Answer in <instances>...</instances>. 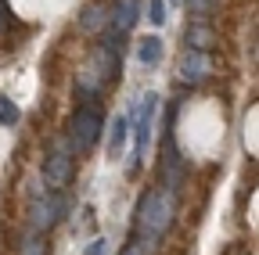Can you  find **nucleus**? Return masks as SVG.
<instances>
[{"instance_id": "f257e3e1", "label": "nucleus", "mask_w": 259, "mask_h": 255, "mask_svg": "<svg viewBox=\"0 0 259 255\" xmlns=\"http://www.w3.org/2000/svg\"><path fill=\"white\" fill-rule=\"evenodd\" d=\"M169 223H173V194L169 190H148L137 209V234H141L144 248H151L166 234Z\"/></svg>"}, {"instance_id": "f03ea898", "label": "nucleus", "mask_w": 259, "mask_h": 255, "mask_svg": "<svg viewBox=\"0 0 259 255\" xmlns=\"http://www.w3.org/2000/svg\"><path fill=\"white\" fill-rule=\"evenodd\" d=\"M115 69H119L115 50H112V47H108V50H105V47H94L76 83H79V90H83V93H97V90H105V83H112V79H115Z\"/></svg>"}, {"instance_id": "7ed1b4c3", "label": "nucleus", "mask_w": 259, "mask_h": 255, "mask_svg": "<svg viewBox=\"0 0 259 255\" xmlns=\"http://www.w3.org/2000/svg\"><path fill=\"white\" fill-rule=\"evenodd\" d=\"M97 137H101V115H97L90 105H83L69 122V140H72L76 151H90L97 144Z\"/></svg>"}, {"instance_id": "20e7f679", "label": "nucleus", "mask_w": 259, "mask_h": 255, "mask_svg": "<svg viewBox=\"0 0 259 255\" xmlns=\"http://www.w3.org/2000/svg\"><path fill=\"white\" fill-rule=\"evenodd\" d=\"M61 216V201L58 194H40L36 201L29 205V223H32V230H51L54 223Z\"/></svg>"}, {"instance_id": "39448f33", "label": "nucleus", "mask_w": 259, "mask_h": 255, "mask_svg": "<svg viewBox=\"0 0 259 255\" xmlns=\"http://www.w3.org/2000/svg\"><path fill=\"white\" fill-rule=\"evenodd\" d=\"M44 176H47V183H51V187L69 183V176H72V158H69V151H65L61 144L47 155V162H44Z\"/></svg>"}, {"instance_id": "423d86ee", "label": "nucleus", "mask_w": 259, "mask_h": 255, "mask_svg": "<svg viewBox=\"0 0 259 255\" xmlns=\"http://www.w3.org/2000/svg\"><path fill=\"white\" fill-rule=\"evenodd\" d=\"M205 69H209V61H205V54L202 50H184L180 54V76L187 79V83H202L205 79Z\"/></svg>"}, {"instance_id": "0eeeda50", "label": "nucleus", "mask_w": 259, "mask_h": 255, "mask_svg": "<svg viewBox=\"0 0 259 255\" xmlns=\"http://www.w3.org/2000/svg\"><path fill=\"white\" fill-rule=\"evenodd\" d=\"M137 22V0H119V8H115V18H112V25L119 29V33H126L130 25Z\"/></svg>"}, {"instance_id": "6e6552de", "label": "nucleus", "mask_w": 259, "mask_h": 255, "mask_svg": "<svg viewBox=\"0 0 259 255\" xmlns=\"http://www.w3.org/2000/svg\"><path fill=\"white\" fill-rule=\"evenodd\" d=\"M137 54H141L144 65H155V61L162 58V43H158L155 36H144V40H141V47H137Z\"/></svg>"}, {"instance_id": "1a4fd4ad", "label": "nucleus", "mask_w": 259, "mask_h": 255, "mask_svg": "<svg viewBox=\"0 0 259 255\" xmlns=\"http://www.w3.org/2000/svg\"><path fill=\"white\" fill-rule=\"evenodd\" d=\"M122 140H126V119H115V122H112V137H108V151L119 155Z\"/></svg>"}, {"instance_id": "9d476101", "label": "nucleus", "mask_w": 259, "mask_h": 255, "mask_svg": "<svg viewBox=\"0 0 259 255\" xmlns=\"http://www.w3.org/2000/svg\"><path fill=\"white\" fill-rule=\"evenodd\" d=\"M187 43H191L194 50H202V47L209 43V29H205V25H187Z\"/></svg>"}, {"instance_id": "9b49d317", "label": "nucleus", "mask_w": 259, "mask_h": 255, "mask_svg": "<svg viewBox=\"0 0 259 255\" xmlns=\"http://www.w3.org/2000/svg\"><path fill=\"white\" fill-rule=\"evenodd\" d=\"M0 122H4V126H15V122H18V112L11 108L8 97H0Z\"/></svg>"}, {"instance_id": "f8f14e48", "label": "nucleus", "mask_w": 259, "mask_h": 255, "mask_svg": "<svg viewBox=\"0 0 259 255\" xmlns=\"http://www.w3.org/2000/svg\"><path fill=\"white\" fill-rule=\"evenodd\" d=\"M212 4H216V0H187L191 15H209V11H212Z\"/></svg>"}, {"instance_id": "ddd939ff", "label": "nucleus", "mask_w": 259, "mask_h": 255, "mask_svg": "<svg viewBox=\"0 0 259 255\" xmlns=\"http://www.w3.org/2000/svg\"><path fill=\"white\" fill-rule=\"evenodd\" d=\"M151 22H155V25L166 22V4H162V0H151Z\"/></svg>"}, {"instance_id": "4468645a", "label": "nucleus", "mask_w": 259, "mask_h": 255, "mask_svg": "<svg viewBox=\"0 0 259 255\" xmlns=\"http://www.w3.org/2000/svg\"><path fill=\"white\" fill-rule=\"evenodd\" d=\"M22 255H44V244H40L36 237H25V244H22Z\"/></svg>"}, {"instance_id": "2eb2a0df", "label": "nucleus", "mask_w": 259, "mask_h": 255, "mask_svg": "<svg viewBox=\"0 0 259 255\" xmlns=\"http://www.w3.org/2000/svg\"><path fill=\"white\" fill-rule=\"evenodd\" d=\"M97 22H101V18H97V11L87 8V15H83V29H97Z\"/></svg>"}, {"instance_id": "dca6fc26", "label": "nucleus", "mask_w": 259, "mask_h": 255, "mask_svg": "<svg viewBox=\"0 0 259 255\" xmlns=\"http://www.w3.org/2000/svg\"><path fill=\"white\" fill-rule=\"evenodd\" d=\"M122 255H144V241H141V237H137V241H130V248H126Z\"/></svg>"}, {"instance_id": "f3484780", "label": "nucleus", "mask_w": 259, "mask_h": 255, "mask_svg": "<svg viewBox=\"0 0 259 255\" xmlns=\"http://www.w3.org/2000/svg\"><path fill=\"white\" fill-rule=\"evenodd\" d=\"M90 255H105V241H97V244L90 248Z\"/></svg>"}]
</instances>
